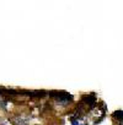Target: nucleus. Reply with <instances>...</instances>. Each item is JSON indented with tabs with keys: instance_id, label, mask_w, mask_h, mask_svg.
I'll list each match as a JSON object with an SVG mask.
<instances>
[{
	"instance_id": "obj_1",
	"label": "nucleus",
	"mask_w": 123,
	"mask_h": 125,
	"mask_svg": "<svg viewBox=\"0 0 123 125\" xmlns=\"http://www.w3.org/2000/svg\"><path fill=\"white\" fill-rule=\"evenodd\" d=\"M83 125H85V124H83Z\"/></svg>"
}]
</instances>
